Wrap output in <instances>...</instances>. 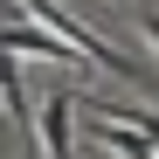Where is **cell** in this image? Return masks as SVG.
I'll use <instances>...</instances> for the list:
<instances>
[{
	"label": "cell",
	"instance_id": "cell-1",
	"mask_svg": "<svg viewBox=\"0 0 159 159\" xmlns=\"http://www.w3.org/2000/svg\"><path fill=\"white\" fill-rule=\"evenodd\" d=\"M97 145L104 152H125V159H159V139H152V131L145 125H131V118H111V111H97Z\"/></svg>",
	"mask_w": 159,
	"mask_h": 159
},
{
	"label": "cell",
	"instance_id": "cell-2",
	"mask_svg": "<svg viewBox=\"0 0 159 159\" xmlns=\"http://www.w3.org/2000/svg\"><path fill=\"white\" fill-rule=\"evenodd\" d=\"M76 104H83L76 90H56L42 104V152L48 159H69V111H76Z\"/></svg>",
	"mask_w": 159,
	"mask_h": 159
},
{
	"label": "cell",
	"instance_id": "cell-3",
	"mask_svg": "<svg viewBox=\"0 0 159 159\" xmlns=\"http://www.w3.org/2000/svg\"><path fill=\"white\" fill-rule=\"evenodd\" d=\"M145 42H152V48H159V14H145Z\"/></svg>",
	"mask_w": 159,
	"mask_h": 159
}]
</instances>
